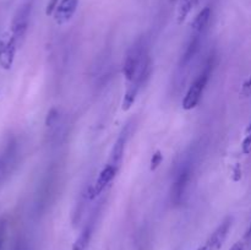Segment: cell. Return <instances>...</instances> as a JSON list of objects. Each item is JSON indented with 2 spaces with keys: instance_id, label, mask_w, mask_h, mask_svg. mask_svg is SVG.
Segmentation results:
<instances>
[{
  "instance_id": "52a82bcc",
  "label": "cell",
  "mask_w": 251,
  "mask_h": 250,
  "mask_svg": "<svg viewBox=\"0 0 251 250\" xmlns=\"http://www.w3.org/2000/svg\"><path fill=\"white\" fill-rule=\"evenodd\" d=\"M233 220L230 217L226 218L217 228L215 232L210 235L205 244L199 248L198 250H220L222 248L223 243L226 242L228 233H229L230 227H232Z\"/></svg>"
},
{
  "instance_id": "277c9868",
  "label": "cell",
  "mask_w": 251,
  "mask_h": 250,
  "mask_svg": "<svg viewBox=\"0 0 251 250\" xmlns=\"http://www.w3.org/2000/svg\"><path fill=\"white\" fill-rule=\"evenodd\" d=\"M191 178V166L189 163H185L179 168L178 173L176 175L173 185L171 189V200L174 205H180L185 196L186 189H188L189 181Z\"/></svg>"
},
{
  "instance_id": "7a4b0ae2",
  "label": "cell",
  "mask_w": 251,
  "mask_h": 250,
  "mask_svg": "<svg viewBox=\"0 0 251 250\" xmlns=\"http://www.w3.org/2000/svg\"><path fill=\"white\" fill-rule=\"evenodd\" d=\"M20 157V146L16 139H10L0 152V185L7 180L16 169Z\"/></svg>"
},
{
  "instance_id": "ba28073f",
  "label": "cell",
  "mask_w": 251,
  "mask_h": 250,
  "mask_svg": "<svg viewBox=\"0 0 251 250\" xmlns=\"http://www.w3.org/2000/svg\"><path fill=\"white\" fill-rule=\"evenodd\" d=\"M117 173H118L117 168L107 164V166L100 171V175H98L97 180L95 181V184L91 185L90 189H88V198L95 199L97 198L98 195H100V194L103 193V190L108 186V184L115 178Z\"/></svg>"
},
{
  "instance_id": "5b68a950",
  "label": "cell",
  "mask_w": 251,
  "mask_h": 250,
  "mask_svg": "<svg viewBox=\"0 0 251 250\" xmlns=\"http://www.w3.org/2000/svg\"><path fill=\"white\" fill-rule=\"evenodd\" d=\"M29 16H31V4L27 2V4H24L17 10L14 19H12L11 32L10 33L15 38L17 46L22 44V41H24L25 36H26L29 24Z\"/></svg>"
},
{
  "instance_id": "6da1fadb",
  "label": "cell",
  "mask_w": 251,
  "mask_h": 250,
  "mask_svg": "<svg viewBox=\"0 0 251 250\" xmlns=\"http://www.w3.org/2000/svg\"><path fill=\"white\" fill-rule=\"evenodd\" d=\"M212 68L213 64L212 61L210 60L206 64L205 69L201 71L200 75H199L198 77L195 78V81L191 83V86L189 87L188 92H186L185 97H184L183 100V108L185 110L194 109V108L199 104L201 97H202L203 91H205L206 88V85H207L208 82V78H210Z\"/></svg>"
},
{
  "instance_id": "9c48e42d",
  "label": "cell",
  "mask_w": 251,
  "mask_h": 250,
  "mask_svg": "<svg viewBox=\"0 0 251 250\" xmlns=\"http://www.w3.org/2000/svg\"><path fill=\"white\" fill-rule=\"evenodd\" d=\"M129 135H130V126L127 125V126H125V129H123V131L120 132L119 137L117 139V141H115L114 146H113L112 149V152H110L109 161H108L107 164L114 167V168H117L118 171H119L120 164H122L123 162L125 146H126Z\"/></svg>"
},
{
  "instance_id": "8fae6325",
  "label": "cell",
  "mask_w": 251,
  "mask_h": 250,
  "mask_svg": "<svg viewBox=\"0 0 251 250\" xmlns=\"http://www.w3.org/2000/svg\"><path fill=\"white\" fill-rule=\"evenodd\" d=\"M201 43V36L200 34H191L190 41H189L188 47H186L185 51H184L183 56H181L180 60V66L184 68L185 65H188L191 60H193L194 56L198 54L199 48H200Z\"/></svg>"
},
{
  "instance_id": "e0dca14e",
  "label": "cell",
  "mask_w": 251,
  "mask_h": 250,
  "mask_svg": "<svg viewBox=\"0 0 251 250\" xmlns=\"http://www.w3.org/2000/svg\"><path fill=\"white\" fill-rule=\"evenodd\" d=\"M162 159H163V156H162L161 151H156L153 153L151 158V171H154V169L158 168V166L161 164Z\"/></svg>"
},
{
  "instance_id": "4fadbf2b",
  "label": "cell",
  "mask_w": 251,
  "mask_h": 250,
  "mask_svg": "<svg viewBox=\"0 0 251 250\" xmlns=\"http://www.w3.org/2000/svg\"><path fill=\"white\" fill-rule=\"evenodd\" d=\"M93 221H90L87 225L83 227V229L81 230L80 235L77 237V239L74 242L73 248L71 250H86L87 249L88 244H90L91 237H92V232H93Z\"/></svg>"
},
{
  "instance_id": "5bb4252c",
  "label": "cell",
  "mask_w": 251,
  "mask_h": 250,
  "mask_svg": "<svg viewBox=\"0 0 251 250\" xmlns=\"http://www.w3.org/2000/svg\"><path fill=\"white\" fill-rule=\"evenodd\" d=\"M191 7H193V0H184V1H180V7H179L178 14L179 22H183L186 19L188 14L190 12Z\"/></svg>"
},
{
  "instance_id": "3957f363",
  "label": "cell",
  "mask_w": 251,
  "mask_h": 250,
  "mask_svg": "<svg viewBox=\"0 0 251 250\" xmlns=\"http://www.w3.org/2000/svg\"><path fill=\"white\" fill-rule=\"evenodd\" d=\"M147 58H149V54L145 50L144 43L141 41L136 42L131 47V49L127 51L124 66H123V73H124L125 78L127 81H131L137 75Z\"/></svg>"
},
{
  "instance_id": "8992f818",
  "label": "cell",
  "mask_w": 251,
  "mask_h": 250,
  "mask_svg": "<svg viewBox=\"0 0 251 250\" xmlns=\"http://www.w3.org/2000/svg\"><path fill=\"white\" fill-rule=\"evenodd\" d=\"M17 43L11 33H5L0 39V66L4 70H10L16 55Z\"/></svg>"
},
{
  "instance_id": "ac0fdd59",
  "label": "cell",
  "mask_w": 251,
  "mask_h": 250,
  "mask_svg": "<svg viewBox=\"0 0 251 250\" xmlns=\"http://www.w3.org/2000/svg\"><path fill=\"white\" fill-rule=\"evenodd\" d=\"M250 144H251V137H250V135H248V136L245 137V140L243 141V144H242V150H243V152H244L245 154L250 153V149H251Z\"/></svg>"
},
{
  "instance_id": "2e32d148",
  "label": "cell",
  "mask_w": 251,
  "mask_h": 250,
  "mask_svg": "<svg viewBox=\"0 0 251 250\" xmlns=\"http://www.w3.org/2000/svg\"><path fill=\"white\" fill-rule=\"evenodd\" d=\"M248 244H249V232L247 233V235H245L243 239L238 240V242L235 243L229 250H245V248H247Z\"/></svg>"
},
{
  "instance_id": "9a60e30c",
  "label": "cell",
  "mask_w": 251,
  "mask_h": 250,
  "mask_svg": "<svg viewBox=\"0 0 251 250\" xmlns=\"http://www.w3.org/2000/svg\"><path fill=\"white\" fill-rule=\"evenodd\" d=\"M6 227L7 222L4 217L0 218V250H1L2 245H4L5 237H6Z\"/></svg>"
},
{
  "instance_id": "ffe728a7",
  "label": "cell",
  "mask_w": 251,
  "mask_h": 250,
  "mask_svg": "<svg viewBox=\"0 0 251 250\" xmlns=\"http://www.w3.org/2000/svg\"><path fill=\"white\" fill-rule=\"evenodd\" d=\"M16 250H28V249H27V248L25 247V245H19Z\"/></svg>"
},
{
  "instance_id": "7c38bea8",
  "label": "cell",
  "mask_w": 251,
  "mask_h": 250,
  "mask_svg": "<svg viewBox=\"0 0 251 250\" xmlns=\"http://www.w3.org/2000/svg\"><path fill=\"white\" fill-rule=\"evenodd\" d=\"M210 17L211 9L208 6H206L205 9H202L199 12L198 16L195 17L194 22L191 24V32H193L191 34H200V36H202L203 31H205L208 22H210Z\"/></svg>"
},
{
  "instance_id": "d6986e66",
  "label": "cell",
  "mask_w": 251,
  "mask_h": 250,
  "mask_svg": "<svg viewBox=\"0 0 251 250\" xmlns=\"http://www.w3.org/2000/svg\"><path fill=\"white\" fill-rule=\"evenodd\" d=\"M59 0H49V4L48 6H47V15H51L54 12V10H55V6L56 4H58Z\"/></svg>"
},
{
  "instance_id": "30bf717a",
  "label": "cell",
  "mask_w": 251,
  "mask_h": 250,
  "mask_svg": "<svg viewBox=\"0 0 251 250\" xmlns=\"http://www.w3.org/2000/svg\"><path fill=\"white\" fill-rule=\"evenodd\" d=\"M78 6V0H61L54 10V21L58 25H64L73 19Z\"/></svg>"
}]
</instances>
